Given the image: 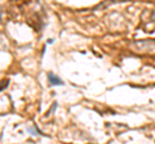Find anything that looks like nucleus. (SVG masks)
<instances>
[{
  "instance_id": "1",
  "label": "nucleus",
  "mask_w": 155,
  "mask_h": 144,
  "mask_svg": "<svg viewBox=\"0 0 155 144\" xmlns=\"http://www.w3.org/2000/svg\"><path fill=\"white\" fill-rule=\"evenodd\" d=\"M48 78H49L52 85H62V81H61L58 77H54L53 73H48Z\"/></svg>"
}]
</instances>
